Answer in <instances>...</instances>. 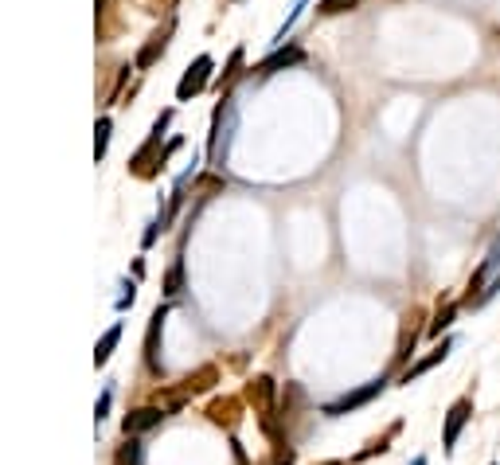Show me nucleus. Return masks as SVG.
Wrapping results in <instances>:
<instances>
[{
	"instance_id": "1",
	"label": "nucleus",
	"mask_w": 500,
	"mask_h": 465,
	"mask_svg": "<svg viewBox=\"0 0 500 465\" xmlns=\"http://www.w3.org/2000/svg\"><path fill=\"white\" fill-rule=\"evenodd\" d=\"M234 133H239V102L231 98H219L211 114V133H208V164L215 172H223L231 161V145H234Z\"/></svg>"
},
{
	"instance_id": "2",
	"label": "nucleus",
	"mask_w": 500,
	"mask_h": 465,
	"mask_svg": "<svg viewBox=\"0 0 500 465\" xmlns=\"http://www.w3.org/2000/svg\"><path fill=\"white\" fill-rule=\"evenodd\" d=\"M496 293H500V235L485 251V259L477 262V270L469 274L465 293H462V309H481V305H488Z\"/></svg>"
},
{
	"instance_id": "3",
	"label": "nucleus",
	"mask_w": 500,
	"mask_h": 465,
	"mask_svg": "<svg viewBox=\"0 0 500 465\" xmlns=\"http://www.w3.org/2000/svg\"><path fill=\"white\" fill-rule=\"evenodd\" d=\"M184 145V137H172L169 145L161 149V133H149V141L141 145L133 156H130V172L133 176H141V180H153V176H161L164 172V164H169V156L176 153Z\"/></svg>"
},
{
	"instance_id": "4",
	"label": "nucleus",
	"mask_w": 500,
	"mask_h": 465,
	"mask_svg": "<svg viewBox=\"0 0 500 465\" xmlns=\"http://www.w3.org/2000/svg\"><path fill=\"white\" fill-rule=\"evenodd\" d=\"M473 395H457L454 403H449V411H446V419H442V453L446 458H454V450H457V442H462V434L465 427L473 422Z\"/></svg>"
},
{
	"instance_id": "5",
	"label": "nucleus",
	"mask_w": 500,
	"mask_h": 465,
	"mask_svg": "<svg viewBox=\"0 0 500 465\" xmlns=\"http://www.w3.org/2000/svg\"><path fill=\"white\" fill-rule=\"evenodd\" d=\"M387 375H379V380H371V383H364V388H356V391H345L340 399H332V403H325L321 407V414L325 419H345V414H352V411H360V407H368L371 399H379V395L387 391Z\"/></svg>"
},
{
	"instance_id": "6",
	"label": "nucleus",
	"mask_w": 500,
	"mask_h": 465,
	"mask_svg": "<svg viewBox=\"0 0 500 465\" xmlns=\"http://www.w3.org/2000/svg\"><path fill=\"white\" fill-rule=\"evenodd\" d=\"M211 83H215V59L203 52V55H195V63L180 75V83H176V98H180V102H192V98L203 94Z\"/></svg>"
},
{
	"instance_id": "7",
	"label": "nucleus",
	"mask_w": 500,
	"mask_h": 465,
	"mask_svg": "<svg viewBox=\"0 0 500 465\" xmlns=\"http://www.w3.org/2000/svg\"><path fill=\"white\" fill-rule=\"evenodd\" d=\"M298 63H306V47L301 44H286V47H274V52L262 59L258 67H250V78H270V75H278V71H290V67H298Z\"/></svg>"
},
{
	"instance_id": "8",
	"label": "nucleus",
	"mask_w": 500,
	"mask_h": 465,
	"mask_svg": "<svg viewBox=\"0 0 500 465\" xmlns=\"http://www.w3.org/2000/svg\"><path fill=\"white\" fill-rule=\"evenodd\" d=\"M449 352H454V336H442V341L434 344V349H430L423 360H415V364H407L403 372H399V383H403V388H410V383L415 380H423L426 372H434L438 364H446L449 360Z\"/></svg>"
},
{
	"instance_id": "9",
	"label": "nucleus",
	"mask_w": 500,
	"mask_h": 465,
	"mask_svg": "<svg viewBox=\"0 0 500 465\" xmlns=\"http://www.w3.org/2000/svg\"><path fill=\"white\" fill-rule=\"evenodd\" d=\"M172 305H156L153 317H149V333H145V364H149L153 375L164 372V360H161V336H164V321H169Z\"/></svg>"
},
{
	"instance_id": "10",
	"label": "nucleus",
	"mask_w": 500,
	"mask_h": 465,
	"mask_svg": "<svg viewBox=\"0 0 500 465\" xmlns=\"http://www.w3.org/2000/svg\"><path fill=\"white\" fill-rule=\"evenodd\" d=\"M426 333V313L423 309H410L403 317V329H399V349H395V368H407V360L418 349V336Z\"/></svg>"
},
{
	"instance_id": "11",
	"label": "nucleus",
	"mask_w": 500,
	"mask_h": 465,
	"mask_svg": "<svg viewBox=\"0 0 500 465\" xmlns=\"http://www.w3.org/2000/svg\"><path fill=\"white\" fill-rule=\"evenodd\" d=\"M172 32H176V16L164 20L161 32H153V36H149V44H145L141 52H137V59H133V71H149V67L156 63V59H161L164 52H169V39H172Z\"/></svg>"
},
{
	"instance_id": "12",
	"label": "nucleus",
	"mask_w": 500,
	"mask_h": 465,
	"mask_svg": "<svg viewBox=\"0 0 500 465\" xmlns=\"http://www.w3.org/2000/svg\"><path fill=\"white\" fill-rule=\"evenodd\" d=\"M164 419H169V411L156 407V403H149V407H133L130 414H125V419H122V430H125V438H137V434L161 427Z\"/></svg>"
},
{
	"instance_id": "13",
	"label": "nucleus",
	"mask_w": 500,
	"mask_h": 465,
	"mask_svg": "<svg viewBox=\"0 0 500 465\" xmlns=\"http://www.w3.org/2000/svg\"><path fill=\"white\" fill-rule=\"evenodd\" d=\"M274 399H278V383H274L270 375H254V380L247 383V403L254 407V414L278 411V407H274Z\"/></svg>"
},
{
	"instance_id": "14",
	"label": "nucleus",
	"mask_w": 500,
	"mask_h": 465,
	"mask_svg": "<svg viewBox=\"0 0 500 465\" xmlns=\"http://www.w3.org/2000/svg\"><path fill=\"white\" fill-rule=\"evenodd\" d=\"M208 419L223 430H234V422L242 419V399L239 395H223V399H211L208 403Z\"/></svg>"
},
{
	"instance_id": "15",
	"label": "nucleus",
	"mask_w": 500,
	"mask_h": 465,
	"mask_svg": "<svg viewBox=\"0 0 500 465\" xmlns=\"http://www.w3.org/2000/svg\"><path fill=\"white\" fill-rule=\"evenodd\" d=\"M242 75H247V52H242V47H234L231 59H227V67H223V71L215 75V83H211V86H215V91H219L223 98H231V86L239 83Z\"/></svg>"
},
{
	"instance_id": "16",
	"label": "nucleus",
	"mask_w": 500,
	"mask_h": 465,
	"mask_svg": "<svg viewBox=\"0 0 500 465\" xmlns=\"http://www.w3.org/2000/svg\"><path fill=\"white\" fill-rule=\"evenodd\" d=\"M457 313H462V298H446V301H438L434 317H430V321H426V336H434V341H442V333H446L449 325L457 321Z\"/></svg>"
},
{
	"instance_id": "17",
	"label": "nucleus",
	"mask_w": 500,
	"mask_h": 465,
	"mask_svg": "<svg viewBox=\"0 0 500 465\" xmlns=\"http://www.w3.org/2000/svg\"><path fill=\"white\" fill-rule=\"evenodd\" d=\"M215 383H219V368H215V364H203V368H195V372L184 375L180 388L188 395H200V391H211Z\"/></svg>"
},
{
	"instance_id": "18",
	"label": "nucleus",
	"mask_w": 500,
	"mask_h": 465,
	"mask_svg": "<svg viewBox=\"0 0 500 465\" xmlns=\"http://www.w3.org/2000/svg\"><path fill=\"white\" fill-rule=\"evenodd\" d=\"M399 434H403V422H391V427H387L384 434H376V438H371L368 446L360 450L352 461H371V458H379V453H387V450H391V442H395Z\"/></svg>"
},
{
	"instance_id": "19",
	"label": "nucleus",
	"mask_w": 500,
	"mask_h": 465,
	"mask_svg": "<svg viewBox=\"0 0 500 465\" xmlns=\"http://www.w3.org/2000/svg\"><path fill=\"white\" fill-rule=\"evenodd\" d=\"M117 341H122V321H114L110 329L102 333V341L94 344V364H98V368H106V360H110V356H114Z\"/></svg>"
},
{
	"instance_id": "20",
	"label": "nucleus",
	"mask_w": 500,
	"mask_h": 465,
	"mask_svg": "<svg viewBox=\"0 0 500 465\" xmlns=\"http://www.w3.org/2000/svg\"><path fill=\"white\" fill-rule=\"evenodd\" d=\"M306 8H309V0H293V8H290V16H286V20H282V28H278V32H274V39H270V44H274V47H286V36L293 32V24H298V20H301V16H306Z\"/></svg>"
},
{
	"instance_id": "21",
	"label": "nucleus",
	"mask_w": 500,
	"mask_h": 465,
	"mask_svg": "<svg viewBox=\"0 0 500 465\" xmlns=\"http://www.w3.org/2000/svg\"><path fill=\"white\" fill-rule=\"evenodd\" d=\"M184 290V259H172L169 274H164V298H180Z\"/></svg>"
},
{
	"instance_id": "22",
	"label": "nucleus",
	"mask_w": 500,
	"mask_h": 465,
	"mask_svg": "<svg viewBox=\"0 0 500 465\" xmlns=\"http://www.w3.org/2000/svg\"><path fill=\"white\" fill-rule=\"evenodd\" d=\"M110 133H114V122L110 117H98V125H94V161H102L106 149H110Z\"/></svg>"
},
{
	"instance_id": "23",
	"label": "nucleus",
	"mask_w": 500,
	"mask_h": 465,
	"mask_svg": "<svg viewBox=\"0 0 500 465\" xmlns=\"http://www.w3.org/2000/svg\"><path fill=\"white\" fill-rule=\"evenodd\" d=\"M114 465H145V450H141V442H137V438H125V446L117 450Z\"/></svg>"
},
{
	"instance_id": "24",
	"label": "nucleus",
	"mask_w": 500,
	"mask_h": 465,
	"mask_svg": "<svg viewBox=\"0 0 500 465\" xmlns=\"http://www.w3.org/2000/svg\"><path fill=\"white\" fill-rule=\"evenodd\" d=\"M364 0H321L317 4V12L321 16H345V12H352V8H360Z\"/></svg>"
},
{
	"instance_id": "25",
	"label": "nucleus",
	"mask_w": 500,
	"mask_h": 465,
	"mask_svg": "<svg viewBox=\"0 0 500 465\" xmlns=\"http://www.w3.org/2000/svg\"><path fill=\"white\" fill-rule=\"evenodd\" d=\"M110 403H114V388H106L102 395H98V403H94V419H98V422L110 414Z\"/></svg>"
},
{
	"instance_id": "26",
	"label": "nucleus",
	"mask_w": 500,
	"mask_h": 465,
	"mask_svg": "<svg viewBox=\"0 0 500 465\" xmlns=\"http://www.w3.org/2000/svg\"><path fill=\"white\" fill-rule=\"evenodd\" d=\"M137 301V290H133V282H122V293H117V313H125L130 305Z\"/></svg>"
},
{
	"instance_id": "27",
	"label": "nucleus",
	"mask_w": 500,
	"mask_h": 465,
	"mask_svg": "<svg viewBox=\"0 0 500 465\" xmlns=\"http://www.w3.org/2000/svg\"><path fill=\"white\" fill-rule=\"evenodd\" d=\"M161 231H164L161 220H149V223H145V235H141V246H145V251H149V246L156 243V235H161Z\"/></svg>"
},
{
	"instance_id": "28",
	"label": "nucleus",
	"mask_w": 500,
	"mask_h": 465,
	"mask_svg": "<svg viewBox=\"0 0 500 465\" xmlns=\"http://www.w3.org/2000/svg\"><path fill=\"white\" fill-rule=\"evenodd\" d=\"M141 4H145V12H172L176 0H141Z\"/></svg>"
},
{
	"instance_id": "29",
	"label": "nucleus",
	"mask_w": 500,
	"mask_h": 465,
	"mask_svg": "<svg viewBox=\"0 0 500 465\" xmlns=\"http://www.w3.org/2000/svg\"><path fill=\"white\" fill-rule=\"evenodd\" d=\"M410 465H430V458H426V453H418V458L410 461Z\"/></svg>"
},
{
	"instance_id": "30",
	"label": "nucleus",
	"mask_w": 500,
	"mask_h": 465,
	"mask_svg": "<svg viewBox=\"0 0 500 465\" xmlns=\"http://www.w3.org/2000/svg\"><path fill=\"white\" fill-rule=\"evenodd\" d=\"M321 465H345V461H340V458H332V461H321Z\"/></svg>"
},
{
	"instance_id": "31",
	"label": "nucleus",
	"mask_w": 500,
	"mask_h": 465,
	"mask_svg": "<svg viewBox=\"0 0 500 465\" xmlns=\"http://www.w3.org/2000/svg\"><path fill=\"white\" fill-rule=\"evenodd\" d=\"M488 465H500V461H488Z\"/></svg>"
}]
</instances>
